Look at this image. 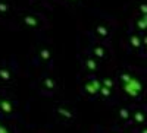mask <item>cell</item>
I'll return each mask as SVG.
<instances>
[{
  "mask_svg": "<svg viewBox=\"0 0 147 133\" xmlns=\"http://www.w3.org/2000/svg\"><path fill=\"white\" fill-rule=\"evenodd\" d=\"M127 89H128V92H131L132 95H137V92L140 91V83H138L137 80L131 79V80H129V85L127 86Z\"/></svg>",
  "mask_w": 147,
  "mask_h": 133,
  "instance_id": "cell-1",
  "label": "cell"
},
{
  "mask_svg": "<svg viewBox=\"0 0 147 133\" xmlns=\"http://www.w3.org/2000/svg\"><path fill=\"white\" fill-rule=\"evenodd\" d=\"M140 27L141 28H147V15L141 19V22H140Z\"/></svg>",
  "mask_w": 147,
  "mask_h": 133,
  "instance_id": "cell-2",
  "label": "cell"
},
{
  "mask_svg": "<svg viewBox=\"0 0 147 133\" xmlns=\"http://www.w3.org/2000/svg\"><path fill=\"white\" fill-rule=\"evenodd\" d=\"M141 10H143V12H144V13L147 15V6H141Z\"/></svg>",
  "mask_w": 147,
  "mask_h": 133,
  "instance_id": "cell-3",
  "label": "cell"
}]
</instances>
